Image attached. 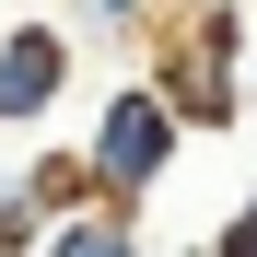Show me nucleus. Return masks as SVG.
<instances>
[{
	"label": "nucleus",
	"instance_id": "1",
	"mask_svg": "<svg viewBox=\"0 0 257 257\" xmlns=\"http://www.w3.org/2000/svg\"><path fill=\"white\" fill-rule=\"evenodd\" d=\"M152 94L176 105V128H199V141H222V128L245 117V0H199V12H176L152 35Z\"/></svg>",
	"mask_w": 257,
	"mask_h": 257
},
{
	"label": "nucleus",
	"instance_id": "2",
	"mask_svg": "<svg viewBox=\"0 0 257 257\" xmlns=\"http://www.w3.org/2000/svg\"><path fill=\"white\" fill-rule=\"evenodd\" d=\"M176 152H187V128H176V105H164L152 82H117V94L94 105V128H82V164H94V187L117 210H141L164 176H176Z\"/></svg>",
	"mask_w": 257,
	"mask_h": 257
},
{
	"label": "nucleus",
	"instance_id": "3",
	"mask_svg": "<svg viewBox=\"0 0 257 257\" xmlns=\"http://www.w3.org/2000/svg\"><path fill=\"white\" fill-rule=\"evenodd\" d=\"M70 94V24H0V128H35Z\"/></svg>",
	"mask_w": 257,
	"mask_h": 257
},
{
	"label": "nucleus",
	"instance_id": "4",
	"mask_svg": "<svg viewBox=\"0 0 257 257\" xmlns=\"http://www.w3.org/2000/svg\"><path fill=\"white\" fill-rule=\"evenodd\" d=\"M35 257H141V210L94 199V210H70V222H47V245H35Z\"/></svg>",
	"mask_w": 257,
	"mask_h": 257
},
{
	"label": "nucleus",
	"instance_id": "5",
	"mask_svg": "<svg viewBox=\"0 0 257 257\" xmlns=\"http://www.w3.org/2000/svg\"><path fill=\"white\" fill-rule=\"evenodd\" d=\"M24 187H35V210H47V222H70V210H94V199H105L82 152H35V164H24Z\"/></svg>",
	"mask_w": 257,
	"mask_h": 257
},
{
	"label": "nucleus",
	"instance_id": "6",
	"mask_svg": "<svg viewBox=\"0 0 257 257\" xmlns=\"http://www.w3.org/2000/svg\"><path fill=\"white\" fill-rule=\"evenodd\" d=\"M47 245V210H35V187H24V164L0 176V257H35Z\"/></svg>",
	"mask_w": 257,
	"mask_h": 257
},
{
	"label": "nucleus",
	"instance_id": "7",
	"mask_svg": "<svg viewBox=\"0 0 257 257\" xmlns=\"http://www.w3.org/2000/svg\"><path fill=\"white\" fill-rule=\"evenodd\" d=\"M82 35H152V0H70Z\"/></svg>",
	"mask_w": 257,
	"mask_h": 257
},
{
	"label": "nucleus",
	"instance_id": "8",
	"mask_svg": "<svg viewBox=\"0 0 257 257\" xmlns=\"http://www.w3.org/2000/svg\"><path fill=\"white\" fill-rule=\"evenodd\" d=\"M199 257H257V187L222 210V222H210V245H199Z\"/></svg>",
	"mask_w": 257,
	"mask_h": 257
},
{
	"label": "nucleus",
	"instance_id": "9",
	"mask_svg": "<svg viewBox=\"0 0 257 257\" xmlns=\"http://www.w3.org/2000/svg\"><path fill=\"white\" fill-rule=\"evenodd\" d=\"M245 94H257V12H245Z\"/></svg>",
	"mask_w": 257,
	"mask_h": 257
},
{
	"label": "nucleus",
	"instance_id": "10",
	"mask_svg": "<svg viewBox=\"0 0 257 257\" xmlns=\"http://www.w3.org/2000/svg\"><path fill=\"white\" fill-rule=\"evenodd\" d=\"M187 257H199V245H187Z\"/></svg>",
	"mask_w": 257,
	"mask_h": 257
}]
</instances>
